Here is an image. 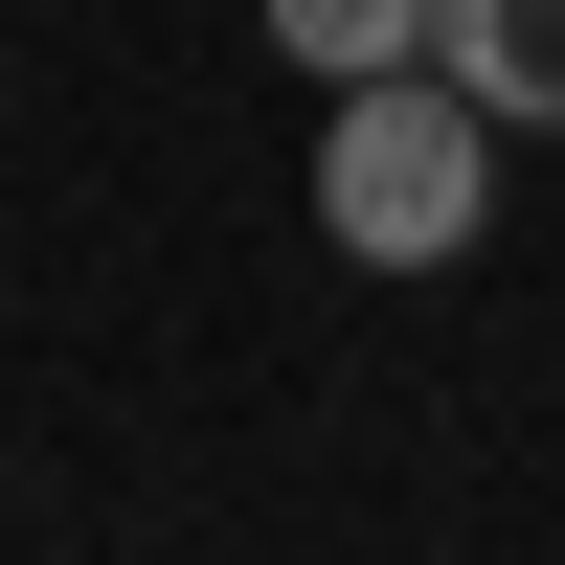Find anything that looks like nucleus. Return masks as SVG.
Masks as SVG:
<instances>
[{"mask_svg": "<svg viewBox=\"0 0 565 565\" xmlns=\"http://www.w3.org/2000/svg\"><path fill=\"white\" fill-rule=\"evenodd\" d=\"M271 68L362 90V68H430V0H271Z\"/></svg>", "mask_w": 565, "mask_h": 565, "instance_id": "7ed1b4c3", "label": "nucleus"}, {"mask_svg": "<svg viewBox=\"0 0 565 565\" xmlns=\"http://www.w3.org/2000/svg\"><path fill=\"white\" fill-rule=\"evenodd\" d=\"M498 159H521V136H498L452 68L317 90V249H340V271H476L498 249Z\"/></svg>", "mask_w": 565, "mask_h": 565, "instance_id": "f257e3e1", "label": "nucleus"}, {"mask_svg": "<svg viewBox=\"0 0 565 565\" xmlns=\"http://www.w3.org/2000/svg\"><path fill=\"white\" fill-rule=\"evenodd\" d=\"M430 68L498 136H565V0H430Z\"/></svg>", "mask_w": 565, "mask_h": 565, "instance_id": "f03ea898", "label": "nucleus"}]
</instances>
